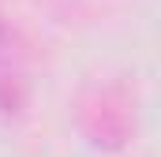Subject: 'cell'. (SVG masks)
<instances>
[{"label": "cell", "mask_w": 161, "mask_h": 157, "mask_svg": "<svg viewBox=\"0 0 161 157\" xmlns=\"http://www.w3.org/2000/svg\"><path fill=\"white\" fill-rule=\"evenodd\" d=\"M135 97L124 82H97L82 90L75 105V127L94 150H124L135 138Z\"/></svg>", "instance_id": "cell-1"}, {"label": "cell", "mask_w": 161, "mask_h": 157, "mask_svg": "<svg viewBox=\"0 0 161 157\" xmlns=\"http://www.w3.org/2000/svg\"><path fill=\"white\" fill-rule=\"evenodd\" d=\"M34 94V71H30V49L15 23L0 19V120L11 123L26 112Z\"/></svg>", "instance_id": "cell-2"}]
</instances>
